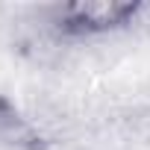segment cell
<instances>
[{
    "label": "cell",
    "instance_id": "cell-1",
    "mask_svg": "<svg viewBox=\"0 0 150 150\" xmlns=\"http://www.w3.org/2000/svg\"><path fill=\"white\" fill-rule=\"evenodd\" d=\"M141 0H71L50 6V27L62 38H100L138 24Z\"/></svg>",
    "mask_w": 150,
    "mask_h": 150
}]
</instances>
